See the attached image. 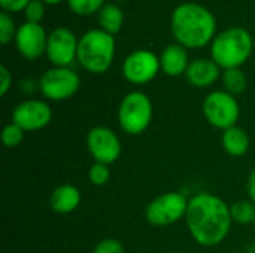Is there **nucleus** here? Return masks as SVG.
Masks as SVG:
<instances>
[{
  "label": "nucleus",
  "instance_id": "obj_6",
  "mask_svg": "<svg viewBox=\"0 0 255 253\" xmlns=\"http://www.w3.org/2000/svg\"><path fill=\"white\" fill-rule=\"evenodd\" d=\"M203 115L212 127L226 131L236 125L241 109L235 95L227 91H212L203 100Z\"/></svg>",
  "mask_w": 255,
  "mask_h": 253
},
{
  "label": "nucleus",
  "instance_id": "obj_25",
  "mask_svg": "<svg viewBox=\"0 0 255 253\" xmlns=\"http://www.w3.org/2000/svg\"><path fill=\"white\" fill-rule=\"evenodd\" d=\"M27 22H34L39 24V21L45 15V1L43 0H31L27 7L24 9Z\"/></svg>",
  "mask_w": 255,
  "mask_h": 253
},
{
  "label": "nucleus",
  "instance_id": "obj_1",
  "mask_svg": "<svg viewBox=\"0 0 255 253\" xmlns=\"http://www.w3.org/2000/svg\"><path fill=\"white\" fill-rule=\"evenodd\" d=\"M185 221L191 237L202 246L212 248L223 243L230 233V207L217 195L199 192L188 200Z\"/></svg>",
  "mask_w": 255,
  "mask_h": 253
},
{
  "label": "nucleus",
  "instance_id": "obj_17",
  "mask_svg": "<svg viewBox=\"0 0 255 253\" xmlns=\"http://www.w3.org/2000/svg\"><path fill=\"white\" fill-rule=\"evenodd\" d=\"M221 142H223L224 151H226L230 157H236V158H238V157H244V155L248 152L250 143H251V142H250L248 133H247L244 128L238 127V125H235V127L226 130V131L223 133Z\"/></svg>",
  "mask_w": 255,
  "mask_h": 253
},
{
  "label": "nucleus",
  "instance_id": "obj_28",
  "mask_svg": "<svg viewBox=\"0 0 255 253\" xmlns=\"http://www.w3.org/2000/svg\"><path fill=\"white\" fill-rule=\"evenodd\" d=\"M12 86V75L6 66H0V95H6Z\"/></svg>",
  "mask_w": 255,
  "mask_h": 253
},
{
  "label": "nucleus",
  "instance_id": "obj_21",
  "mask_svg": "<svg viewBox=\"0 0 255 253\" xmlns=\"http://www.w3.org/2000/svg\"><path fill=\"white\" fill-rule=\"evenodd\" d=\"M72 12L78 15H91L105 6V0H67Z\"/></svg>",
  "mask_w": 255,
  "mask_h": 253
},
{
  "label": "nucleus",
  "instance_id": "obj_26",
  "mask_svg": "<svg viewBox=\"0 0 255 253\" xmlns=\"http://www.w3.org/2000/svg\"><path fill=\"white\" fill-rule=\"evenodd\" d=\"M93 253H124V248L115 239H105L100 243H97Z\"/></svg>",
  "mask_w": 255,
  "mask_h": 253
},
{
  "label": "nucleus",
  "instance_id": "obj_30",
  "mask_svg": "<svg viewBox=\"0 0 255 253\" xmlns=\"http://www.w3.org/2000/svg\"><path fill=\"white\" fill-rule=\"evenodd\" d=\"M45 3H48V4H57V3H60L61 0H43Z\"/></svg>",
  "mask_w": 255,
  "mask_h": 253
},
{
  "label": "nucleus",
  "instance_id": "obj_9",
  "mask_svg": "<svg viewBox=\"0 0 255 253\" xmlns=\"http://www.w3.org/2000/svg\"><path fill=\"white\" fill-rule=\"evenodd\" d=\"M87 146L96 163L112 164L115 163L123 151L121 140L117 133L108 127H93L87 134Z\"/></svg>",
  "mask_w": 255,
  "mask_h": 253
},
{
  "label": "nucleus",
  "instance_id": "obj_10",
  "mask_svg": "<svg viewBox=\"0 0 255 253\" xmlns=\"http://www.w3.org/2000/svg\"><path fill=\"white\" fill-rule=\"evenodd\" d=\"M160 69V58L148 49H137L131 52L123 63L124 78L134 85L151 82Z\"/></svg>",
  "mask_w": 255,
  "mask_h": 253
},
{
  "label": "nucleus",
  "instance_id": "obj_31",
  "mask_svg": "<svg viewBox=\"0 0 255 253\" xmlns=\"http://www.w3.org/2000/svg\"><path fill=\"white\" fill-rule=\"evenodd\" d=\"M170 253H184V252H178V251H175V252H170Z\"/></svg>",
  "mask_w": 255,
  "mask_h": 253
},
{
  "label": "nucleus",
  "instance_id": "obj_16",
  "mask_svg": "<svg viewBox=\"0 0 255 253\" xmlns=\"http://www.w3.org/2000/svg\"><path fill=\"white\" fill-rule=\"evenodd\" d=\"M81 200H82V197L76 186L60 185L52 191V194L49 197V204L55 213L67 215L78 209V206L81 204Z\"/></svg>",
  "mask_w": 255,
  "mask_h": 253
},
{
  "label": "nucleus",
  "instance_id": "obj_24",
  "mask_svg": "<svg viewBox=\"0 0 255 253\" xmlns=\"http://www.w3.org/2000/svg\"><path fill=\"white\" fill-rule=\"evenodd\" d=\"M16 34V30H15V25H13V21L12 18L9 16L7 12H1L0 13V43L1 45H6L9 43V40Z\"/></svg>",
  "mask_w": 255,
  "mask_h": 253
},
{
  "label": "nucleus",
  "instance_id": "obj_4",
  "mask_svg": "<svg viewBox=\"0 0 255 253\" xmlns=\"http://www.w3.org/2000/svg\"><path fill=\"white\" fill-rule=\"evenodd\" d=\"M115 55V39L105 30H90L78 42L76 58L90 73H105Z\"/></svg>",
  "mask_w": 255,
  "mask_h": 253
},
{
  "label": "nucleus",
  "instance_id": "obj_14",
  "mask_svg": "<svg viewBox=\"0 0 255 253\" xmlns=\"http://www.w3.org/2000/svg\"><path fill=\"white\" fill-rule=\"evenodd\" d=\"M220 66L214 60L199 58L190 63L185 75L191 85L197 88H208L220 78Z\"/></svg>",
  "mask_w": 255,
  "mask_h": 253
},
{
  "label": "nucleus",
  "instance_id": "obj_22",
  "mask_svg": "<svg viewBox=\"0 0 255 253\" xmlns=\"http://www.w3.org/2000/svg\"><path fill=\"white\" fill-rule=\"evenodd\" d=\"M24 130L21 127H18L16 124L10 122L7 124L3 131H1V140L3 145L6 148H16L18 145H21V142L24 140Z\"/></svg>",
  "mask_w": 255,
  "mask_h": 253
},
{
  "label": "nucleus",
  "instance_id": "obj_5",
  "mask_svg": "<svg viewBox=\"0 0 255 253\" xmlns=\"http://www.w3.org/2000/svg\"><path fill=\"white\" fill-rule=\"evenodd\" d=\"M152 103L142 91H131L123 97L118 107V121L124 133L130 136L142 134L151 124Z\"/></svg>",
  "mask_w": 255,
  "mask_h": 253
},
{
  "label": "nucleus",
  "instance_id": "obj_29",
  "mask_svg": "<svg viewBox=\"0 0 255 253\" xmlns=\"http://www.w3.org/2000/svg\"><path fill=\"white\" fill-rule=\"evenodd\" d=\"M247 189H248V195H250V200L255 204V169L251 171L250 177H248V185H247Z\"/></svg>",
  "mask_w": 255,
  "mask_h": 253
},
{
  "label": "nucleus",
  "instance_id": "obj_20",
  "mask_svg": "<svg viewBox=\"0 0 255 253\" xmlns=\"http://www.w3.org/2000/svg\"><path fill=\"white\" fill-rule=\"evenodd\" d=\"M232 219L241 225H247L255 221V206L253 201H236L230 207Z\"/></svg>",
  "mask_w": 255,
  "mask_h": 253
},
{
  "label": "nucleus",
  "instance_id": "obj_11",
  "mask_svg": "<svg viewBox=\"0 0 255 253\" xmlns=\"http://www.w3.org/2000/svg\"><path fill=\"white\" fill-rule=\"evenodd\" d=\"M52 118L49 104L43 100H25L19 103L12 112V122L24 131H37L45 128Z\"/></svg>",
  "mask_w": 255,
  "mask_h": 253
},
{
  "label": "nucleus",
  "instance_id": "obj_3",
  "mask_svg": "<svg viewBox=\"0 0 255 253\" xmlns=\"http://www.w3.org/2000/svg\"><path fill=\"white\" fill-rule=\"evenodd\" d=\"M251 52L253 36L242 27H233L220 33L211 45L212 60L224 70L239 69L251 57Z\"/></svg>",
  "mask_w": 255,
  "mask_h": 253
},
{
  "label": "nucleus",
  "instance_id": "obj_27",
  "mask_svg": "<svg viewBox=\"0 0 255 253\" xmlns=\"http://www.w3.org/2000/svg\"><path fill=\"white\" fill-rule=\"evenodd\" d=\"M31 0H0V6L4 12H19L27 7Z\"/></svg>",
  "mask_w": 255,
  "mask_h": 253
},
{
  "label": "nucleus",
  "instance_id": "obj_8",
  "mask_svg": "<svg viewBox=\"0 0 255 253\" xmlns=\"http://www.w3.org/2000/svg\"><path fill=\"white\" fill-rule=\"evenodd\" d=\"M79 86V75L67 67L49 69L39 79V89L42 95L52 101H63L73 97Z\"/></svg>",
  "mask_w": 255,
  "mask_h": 253
},
{
  "label": "nucleus",
  "instance_id": "obj_12",
  "mask_svg": "<svg viewBox=\"0 0 255 253\" xmlns=\"http://www.w3.org/2000/svg\"><path fill=\"white\" fill-rule=\"evenodd\" d=\"M76 36L64 27L55 28L48 36L46 57L55 67H67L78 54Z\"/></svg>",
  "mask_w": 255,
  "mask_h": 253
},
{
  "label": "nucleus",
  "instance_id": "obj_23",
  "mask_svg": "<svg viewBox=\"0 0 255 253\" xmlns=\"http://www.w3.org/2000/svg\"><path fill=\"white\" fill-rule=\"evenodd\" d=\"M111 177V171H109V166L108 164H102V163H94L90 167L88 171V179L93 185L96 186H103L108 183Z\"/></svg>",
  "mask_w": 255,
  "mask_h": 253
},
{
  "label": "nucleus",
  "instance_id": "obj_19",
  "mask_svg": "<svg viewBox=\"0 0 255 253\" xmlns=\"http://www.w3.org/2000/svg\"><path fill=\"white\" fill-rule=\"evenodd\" d=\"M224 91L232 95L242 94L247 88V76L241 69H229L223 73Z\"/></svg>",
  "mask_w": 255,
  "mask_h": 253
},
{
  "label": "nucleus",
  "instance_id": "obj_7",
  "mask_svg": "<svg viewBox=\"0 0 255 253\" xmlns=\"http://www.w3.org/2000/svg\"><path fill=\"white\" fill-rule=\"evenodd\" d=\"M188 200L181 192H166L154 198L145 209V219L152 227H167L185 218Z\"/></svg>",
  "mask_w": 255,
  "mask_h": 253
},
{
  "label": "nucleus",
  "instance_id": "obj_18",
  "mask_svg": "<svg viewBox=\"0 0 255 253\" xmlns=\"http://www.w3.org/2000/svg\"><path fill=\"white\" fill-rule=\"evenodd\" d=\"M99 22L102 25V30L114 36L120 33V30L123 28V22H124L123 10L118 6L108 3L99 10Z\"/></svg>",
  "mask_w": 255,
  "mask_h": 253
},
{
  "label": "nucleus",
  "instance_id": "obj_2",
  "mask_svg": "<svg viewBox=\"0 0 255 253\" xmlns=\"http://www.w3.org/2000/svg\"><path fill=\"white\" fill-rule=\"evenodd\" d=\"M215 28L214 13L199 3H182L172 13V33L184 48H203L212 40Z\"/></svg>",
  "mask_w": 255,
  "mask_h": 253
},
{
  "label": "nucleus",
  "instance_id": "obj_13",
  "mask_svg": "<svg viewBox=\"0 0 255 253\" xmlns=\"http://www.w3.org/2000/svg\"><path fill=\"white\" fill-rule=\"evenodd\" d=\"M15 43L19 54L27 60H37L46 54L48 36L40 24L24 22L18 27L15 34Z\"/></svg>",
  "mask_w": 255,
  "mask_h": 253
},
{
  "label": "nucleus",
  "instance_id": "obj_32",
  "mask_svg": "<svg viewBox=\"0 0 255 253\" xmlns=\"http://www.w3.org/2000/svg\"><path fill=\"white\" fill-rule=\"evenodd\" d=\"M254 227H255V221H254Z\"/></svg>",
  "mask_w": 255,
  "mask_h": 253
},
{
  "label": "nucleus",
  "instance_id": "obj_15",
  "mask_svg": "<svg viewBox=\"0 0 255 253\" xmlns=\"http://www.w3.org/2000/svg\"><path fill=\"white\" fill-rule=\"evenodd\" d=\"M160 66L161 70L167 76H179L187 72L190 61H188V52L187 49L179 43L167 45L160 57Z\"/></svg>",
  "mask_w": 255,
  "mask_h": 253
}]
</instances>
